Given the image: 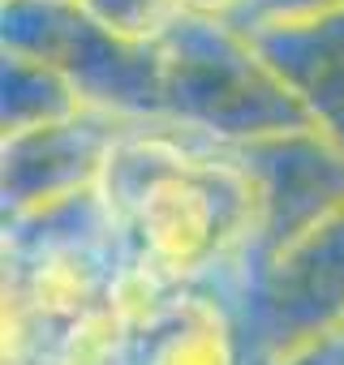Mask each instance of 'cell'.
Instances as JSON below:
<instances>
[{"instance_id":"obj_1","label":"cell","mask_w":344,"mask_h":365,"mask_svg":"<svg viewBox=\"0 0 344 365\" xmlns=\"http://www.w3.org/2000/svg\"><path fill=\"white\" fill-rule=\"evenodd\" d=\"M146 335H151L146 365H237L224 305L190 288L168 309V318Z\"/></svg>"},{"instance_id":"obj_2","label":"cell","mask_w":344,"mask_h":365,"mask_svg":"<svg viewBox=\"0 0 344 365\" xmlns=\"http://www.w3.org/2000/svg\"><path fill=\"white\" fill-rule=\"evenodd\" d=\"M74 9L86 26L125 48H159L186 22L181 0H74Z\"/></svg>"},{"instance_id":"obj_3","label":"cell","mask_w":344,"mask_h":365,"mask_svg":"<svg viewBox=\"0 0 344 365\" xmlns=\"http://www.w3.org/2000/svg\"><path fill=\"white\" fill-rule=\"evenodd\" d=\"M181 9L198 22H228L237 9H254V0H181Z\"/></svg>"},{"instance_id":"obj_4","label":"cell","mask_w":344,"mask_h":365,"mask_svg":"<svg viewBox=\"0 0 344 365\" xmlns=\"http://www.w3.org/2000/svg\"><path fill=\"white\" fill-rule=\"evenodd\" d=\"M35 5H61V9H74V0H35Z\"/></svg>"}]
</instances>
